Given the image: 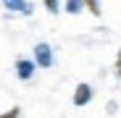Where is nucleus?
Segmentation results:
<instances>
[{"label": "nucleus", "mask_w": 121, "mask_h": 118, "mask_svg": "<svg viewBox=\"0 0 121 118\" xmlns=\"http://www.w3.org/2000/svg\"><path fill=\"white\" fill-rule=\"evenodd\" d=\"M90 100H92V87H90V84H79L76 92H74V105L82 108V105H87Z\"/></svg>", "instance_id": "obj_1"}, {"label": "nucleus", "mask_w": 121, "mask_h": 118, "mask_svg": "<svg viewBox=\"0 0 121 118\" xmlns=\"http://www.w3.org/2000/svg\"><path fill=\"white\" fill-rule=\"evenodd\" d=\"M34 55H37V63L45 66V68L53 63V55H50V47H48V45H37V47H34Z\"/></svg>", "instance_id": "obj_2"}, {"label": "nucleus", "mask_w": 121, "mask_h": 118, "mask_svg": "<svg viewBox=\"0 0 121 118\" xmlns=\"http://www.w3.org/2000/svg\"><path fill=\"white\" fill-rule=\"evenodd\" d=\"M16 71H18V76H21V79H32L34 63H32V61H18V63H16Z\"/></svg>", "instance_id": "obj_3"}, {"label": "nucleus", "mask_w": 121, "mask_h": 118, "mask_svg": "<svg viewBox=\"0 0 121 118\" xmlns=\"http://www.w3.org/2000/svg\"><path fill=\"white\" fill-rule=\"evenodd\" d=\"M5 5H8L11 11H29L24 0H5Z\"/></svg>", "instance_id": "obj_4"}, {"label": "nucleus", "mask_w": 121, "mask_h": 118, "mask_svg": "<svg viewBox=\"0 0 121 118\" xmlns=\"http://www.w3.org/2000/svg\"><path fill=\"white\" fill-rule=\"evenodd\" d=\"M82 5H84V0H69V11H71V13H76Z\"/></svg>", "instance_id": "obj_5"}, {"label": "nucleus", "mask_w": 121, "mask_h": 118, "mask_svg": "<svg viewBox=\"0 0 121 118\" xmlns=\"http://www.w3.org/2000/svg\"><path fill=\"white\" fill-rule=\"evenodd\" d=\"M84 8H90V11H92L95 16L100 13V8H97V0H84Z\"/></svg>", "instance_id": "obj_6"}, {"label": "nucleus", "mask_w": 121, "mask_h": 118, "mask_svg": "<svg viewBox=\"0 0 121 118\" xmlns=\"http://www.w3.org/2000/svg\"><path fill=\"white\" fill-rule=\"evenodd\" d=\"M45 5H48L50 13H55V11H58V0H45Z\"/></svg>", "instance_id": "obj_7"}, {"label": "nucleus", "mask_w": 121, "mask_h": 118, "mask_svg": "<svg viewBox=\"0 0 121 118\" xmlns=\"http://www.w3.org/2000/svg\"><path fill=\"white\" fill-rule=\"evenodd\" d=\"M18 113H21V110H18V108H11L8 113H3V115H0V118H16Z\"/></svg>", "instance_id": "obj_8"}, {"label": "nucleus", "mask_w": 121, "mask_h": 118, "mask_svg": "<svg viewBox=\"0 0 121 118\" xmlns=\"http://www.w3.org/2000/svg\"><path fill=\"white\" fill-rule=\"evenodd\" d=\"M116 73L121 76V53H118V58H116Z\"/></svg>", "instance_id": "obj_9"}]
</instances>
